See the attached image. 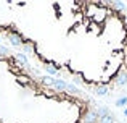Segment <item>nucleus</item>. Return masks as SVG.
<instances>
[{"label":"nucleus","instance_id":"obj_1","mask_svg":"<svg viewBox=\"0 0 127 123\" xmlns=\"http://www.w3.org/2000/svg\"><path fill=\"white\" fill-rule=\"evenodd\" d=\"M0 41L85 92L127 76V11L114 2H0Z\"/></svg>","mask_w":127,"mask_h":123},{"label":"nucleus","instance_id":"obj_2","mask_svg":"<svg viewBox=\"0 0 127 123\" xmlns=\"http://www.w3.org/2000/svg\"><path fill=\"white\" fill-rule=\"evenodd\" d=\"M90 92L50 75L0 41V123H93Z\"/></svg>","mask_w":127,"mask_h":123}]
</instances>
